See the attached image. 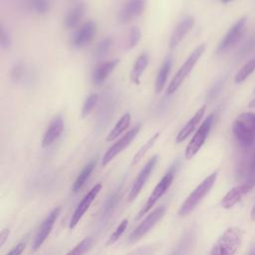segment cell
<instances>
[{"label":"cell","instance_id":"cell-24","mask_svg":"<svg viewBox=\"0 0 255 255\" xmlns=\"http://www.w3.org/2000/svg\"><path fill=\"white\" fill-rule=\"evenodd\" d=\"M95 167H96V162L92 161L82 170V171L79 173V175L77 176V178L73 184L72 190L74 192H78L83 187V185L86 183L87 179L90 177L91 173L93 172Z\"/></svg>","mask_w":255,"mask_h":255},{"label":"cell","instance_id":"cell-22","mask_svg":"<svg viewBox=\"0 0 255 255\" xmlns=\"http://www.w3.org/2000/svg\"><path fill=\"white\" fill-rule=\"evenodd\" d=\"M149 61H150V58L147 53H143L137 58L131 72V80L134 84L136 85L140 84L141 78L149 65Z\"/></svg>","mask_w":255,"mask_h":255},{"label":"cell","instance_id":"cell-18","mask_svg":"<svg viewBox=\"0 0 255 255\" xmlns=\"http://www.w3.org/2000/svg\"><path fill=\"white\" fill-rule=\"evenodd\" d=\"M205 109H206V105L201 106L196 113L187 121V123L183 126V128L178 132L177 136H176V143H182L183 141H185L196 129V127L200 124L204 114H205Z\"/></svg>","mask_w":255,"mask_h":255},{"label":"cell","instance_id":"cell-15","mask_svg":"<svg viewBox=\"0 0 255 255\" xmlns=\"http://www.w3.org/2000/svg\"><path fill=\"white\" fill-rule=\"evenodd\" d=\"M97 31V25L93 21H89L82 25L72 37V46L75 49H82L88 45L94 38Z\"/></svg>","mask_w":255,"mask_h":255},{"label":"cell","instance_id":"cell-6","mask_svg":"<svg viewBox=\"0 0 255 255\" xmlns=\"http://www.w3.org/2000/svg\"><path fill=\"white\" fill-rule=\"evenodd\" d=\"M174 177V172L172 170H169L159 181V183L156 185L154 190L152 191L151 195L149 196L146 204L143 206V208L140 210L137 216V220L141 219L144 215H146L155 205L156 203L163 197V195L168 191V189L170 187L172 180Z\"/></svg>","mask_w":255,"mask_h":255},{"label":"cell","instance_id":"cell-35","mask_svg":"<svg viewBox=\"0 0 255 255\" xmlns=\"http://www.w3.org/2000/svg\"><path fill=\"white\" fill-rule=\"evenodd\" d=\"M24 75H25V70L23 65L20 63L16 64L11 70V80L13 83L20 82L24 78Z\"/></svg>","mask_w":255,"mask_h":255},{"label":"cell","instance_id":"cell-23","mask_svg":"<svg viewBox=\"0 0 255 255\" xmlns=\"http://www.w3.org/2000/svg\"><path fill=\"white\" fill-rule=\"evenodd\" d=\"M131 121H132V117L130 113H126L125 115H123L121 119L116 123L115 127L110 131L107 137V141L112 142L114 140H117L129 128Z\"/></svg>","mask_w":255,"mask_h":255},{"label":"cell","instance_id":"cell-41","mask_svg":"<svg viewBox=\"0 0 255 255\" xmlns=\"http://www.w3.org/2000/svg\"><path fill=\"white\" fill-rule=\"evenodd\" d=\"M232 0H221L222 3H228V2H231Z\"/></svg>","mask_w":255,"mask_h":255},{"label":"cell","instance_id":"cell-10","mask_svg":"<svg viewBox=\"0 0 255 255\" xmlns=\"http://www.w3.org/2000/svg\"><path fill=\"white\" fill-rule=\"evenodd\" d=\"M101 189H102L101 183L94 185L90 189V191H88V193L83 197V199L78 203L76 209L74 210V212L72 214V217H71V220L69 223L70 229H73L77 226V224L80 222L82 217L85 215L87 210L90 208V206L92 205V203L94 202V200L96 199L98 194L100 193Z\"/></svg>","mask_w":255,"mask_h":255},{"label":"cell","instance_id":"cell-29","mask_svg":"<svg viewBox=\"0 0 255 255\" xmlns=\"http://www.w3.org/2000/svg\"><path fill=\"white\" fill-rule=\"evenodd\" d=\"M142 39V32L139 27H133L128 36V40L126 42V50H132L134 49L141 41Z\"/></svg>","mask_w":255,"mask_h":255},{"label":"cell","instance_id":"cell-30","mask_svg":"<svg viewBox=\"0 0 255 255\" xmlns=\"http://www.w3.org/2000/svg\"><path fill=\"white\" fill-rule=\"evenodd\" d=\"M92 242H93V238L91 236H88L84 238L81 242H79L66 255H84L88 251V249L91 247Z\"/></svg>","mask_w":255,"mask_h":255},{"label":"cell","instance_id":"cell-31","mask_svg":"<svg viewBox=\"0 0 255 255\" xmlns=\"http://www.w3.org/2000/svg\"><path fill=\"white\" fill-rule=\"evenodd\" d=\"M30 8L38 15H44L50 10V3L48 0H31Z\"/></svg>","mask_w":255,"mask_h":255},{"label":"cell","instance_id":"cell-16","mask_svg":"<svg viewBox=\"0 0 255 255\" xmlns=\"http://www.w3.org/2000/svg\"><path fill=\"white\" fill-rule=\"evenodd\" d=\"M194 26V19L191 16H186L181 19L175 28L173 29L170 39V48L175 49L180 42L185 38V36L192 30Z\"/></svg>","mask_w":255,"mask_h":255},{"label":"cell","instance_id":"cell-12","mask_svg":"<svg viewBox=\"0 0 255 255\" xmlns=\"http://www.w3.org/2000/svg\"><path fill=\"white\" fill-rule=\"evenodd\" d=\"M255 186V183L249 180H246L244 183L236 185L232 187L221 199L220 204L225 209H230L233 206H235L242 198L243 195H245L247 192H249L253 187Z\"/></svg>","mask_w":255,"mask_h":255},{"label":"cell","instance_id":"cell-5","mask_svg":"<svg viewBox=\"0 0 255 255\" xmlns=\"http://www.w3.org/2000/svg\"><path fill=\"white\" fill-rule=\"evenodd\" d=\"M213 121H214V115L210 114L200 124L199 128L196 130L195 134L193 135V137L191 138V140L189 141V143L185 149L184 156H185L186 160H191L202 148V146L204 145V143L210 133V130L213 125Z\"/></svg>","mask_w":255,"mask_h":255},{"label":"cell","instance_id":"cell-40","mask_svg":"<svg viewBox=\"0 0 255 255\" xmlns=\"http://www.w3.org/2000/svg\"><path fill=\"white\" fill-rule=\"evenodd\" d=\"M248 107H250V108H255V98H253V99L249 102Z\"/></svg>","mask_w":255,"mask_h":255},{"label":"cell","instance_id":"cell-28","mask_svg":"<svg viewBox=\"0 0 255 255\" xmlns=\"http://www.w3.org/2000/svg\"><path fill=\"white\" fill-rule=\"evenodd\" d=\"M225 84V77H221L219 79H217L213 85L210 87V89L208 90L207 94H206V101L211 102L213 100H215L221 93L223 87Z\"/></svg>","mask_w":255,"mask_h":255},{"label":"cell","instance_id":"cell-8","mask_svg":"<svg viewBox=\"0 0 255 255\" xmlns=\"http://www.w3.org/2000/svg\"><path fill=\"white\" fill-rule=\"evenodd\" d=\"M166 213V207L160 206L153 210L140 224L139 226L130 234L129 236V242L133 243L138 240H140L142 237H144L165 215Z\"/></svg>","mask_w":255,"mask_h":255},{"label":"cell","instance_id":"cell-27","mask_svg":"<svg viewBox=\"0 0 255 255\" xmlns=\"http://www.w3.org/2000/svg\"><path fill=\"white\" fill-rule=\"evenodd\" d=\"M98 101H99V96L97 94H90L86 98L83 108H82V111H81V116L83 119L88 117L93 112V110L95 109V107L98 104Z\"/></svg>","mask_w":255,"mask_h":255},{"label":"cell","instance_id":"cell-2","mask_svg":"<svg viewBox=\"0 0 255 255\" xmlns=\"http://www.w3.org/2000/svg\"><path fill=\"white\" fill-rule=\"evenodd\" d=\"M217 178V171L212 172L207 177H205L185 198V200L181 203L178 209L179 216H186L190 212H192L195 207L200 203V201L208 194V192L213 187Z\"/></svg>","mask_w":255,"mask_h":255},{"label":"cell","instance_id":"cell-39","mask_svg":"<svg viewBox=\"0 0 255 255\" xmlns=\"http://www.w3.org/2000/svg\"><path fill=\"white\" fill-rule=\"evenodd\" d=\"M10 234V230L7 229V228H4L1 233H0V246H3L6 242V240L8 239V236Z\"/></svg>","mask_w":255,"mask_h":255},{"label":"cell","instance_id":"cell-19","mask_svg":"<svg viewBox=\"0 0 255 255\" xmlns=\"http://www.w3.org/2000/svg\"><path fill=\"white\" fill-rule=\"evenodd\" d=\"M119 63H120L119 59H113L98 65L92 73L93 83L95 85H101L102 83H104L107 80V78L110 76V74L116 69Z\"/></svg>","mask_w":255,"mask_h":255},{"label":"cell","instance_id":"cell-38","mask_svg":"<svg viewBox=\"0 0 255 255\" xmlns=\"http://www.w3.org/2000/svg\"><path fill=\"white\" fill-rule=\"evenodd\" d=\"M25 246L26 244L24 242H20L15 247H13V249H11L6 255H21L25 249Z\"/></svg>","mask_w":255,"mask_h":255},{"label":"cell","instance_id":"cell-14","mask_svg":"<svg viewBox=\"0 0 255 255\" xmlns=\"http://www.w3.org/2000/svg\"><path fill=\"white\" fill-rule=\"evenodd\" d=\"M60 212H61V207H56L45 218V220L43 221V223L35 237V240L33 243V251H37L43 245V243L45 242V240L51 233L52 228H53Z\"/></svg>","mask_w":255,"mask_h":255},{"label":"cell","instance_id":"cell-34","mask_svg":"<svg viewBox=\"0 0 255 255\" xmlns=\"http://www.w3.org/2000/svg\"><path fill=\"white\" fill-rule=\"evenodd\" d=\"M113 45V39L111 37H107L105 39H103L97 46L96 50H95V55L98 58H102L104 57L110 50V48Z\"/></svg>","mask_w":255,"mask_h":255},{"label":"cell","instance_id":"cell-33","mask_svg":"<svg viewBox=\"0 0 255 255\" xmlns=\"http://www.w3.org/2000/svg\"><path fill=\"white\" fill-rule=\"evenodd\" d=\"M12 45V37L10 32L1 24L0 26V47L2 50L10 49Z\"/></svg>","mask_w":255,"mask_h":255},{"label":"cell","instance_id":"cell-26","mask_svg":"<svg viewBox=\"0 0 255 255\" xmlns=\"http://www.w3.org/2000/svg\"><path fill=\"white\" fill-rule=\"evenodd\" d=\"M255 71V57L251 60H249L235 75L234 82L236 84H240L244 82L253 72Z\"/></svg>","mask_w":255,"mask_h":255},{"label":"cell","instance_id":"cell-9","mask_svg":"<svg viewBox=\"0 0 255 255\" xmlns=\"http://www.w3.org/2000/svg\"><path fill=\"white\" fill-rule=\"evenodd\" d=\"M246 22H247V17L244 16V17L240 18L239 20H237L231 26V28L224 35V37L222 38V40L220 41V43L217 46V49H216L217 54H221V53L225 52L226 50L230 49L240 40V38L242 37V34L244 33Z\"/></svg>","mask_w":255,"mask_h":255},{"label":"cell","instance_id":"cell-42","mask_svg":"<svg viewBox=\"0 0 255 255\" xmlns=\"http://www.w3.org/2000/svg\"><path fill=\"white\" fill-rule=\"evenodd\" d=\"M250 255H255V252H253L252 254H250Z\"/></svg>","mask_w":255,"mask_h":255},{"label":"cell","instance_id":"cell-13","mask_svg":"<svg viewBox=\"0 0 255 255\" xmlns=\"http://www.w3.org/2000/svg\"><path fill=\"white\" fill-rule=\"evenodd\" d=\"M147 3V0H129L119 13V21L122 24H127L139 17L145 11Z\"/></svg>","mask_w":255,"mask_h":255},{"label":"cell","instance_id":"cell-3","mask_svg":"<svg viewBox=\"0 0 255 255\" xmlns=\"http://www.w3.org/2000/svg\"><path fill=\"white\" fill-rule=\"evenodd\" d=\"M242 241V232L237 227L226 229L213 245L210 255H235Z\"/></svg>","mask_w":255,"mask_h":255},{"label":"cell","instance_id":"cell-21","mask_svg":"<svg viewBox=\"0 0 255 255\" xmlns=\"http://www.w3.org/2000/svg\"><path fill=\"white\" fill-rule=\"evenodd\" d=\"M86 11V6L84 3L76 4L66 15L64 19V26L66 29L75 28L81 21L84 13Z\"/></svg>","mask_w":255,"mask_h":255},{"label":"cell","instance_id":"cell-11","mask_svg":"<svg viewBox=\"0 0 255 255\" xmlns=\"http://www.w3.org/2000/svg\"><path fill=\"white\" fill-rule=\"evenodd\" d=\"M158 156H154L152 157L148 163L145 165V167L142 169V170L140 171L139 175L137 176L132 188H131V191L129 193V200L130 201H133L134 199H136L138 197V195L140 194V192L142 191L143 187L145 186V184L147 183L148 179L150 178L151 174L153 173L154 170H155V167L158 163Z\"/></svg>","mask_w":255,"mask_h":255},{"label":"cell","instance_id":"cell-17","mask_svg":"<svg viewBox=\"0 0 255 255\" xmlns=\"http://www.w3.org/2000/svg\"><path fill=\"white\" fill-rule=\"evenodd\" d=\"M64 130V121L61 116H56L50 123L49 127L46 129L43 139H42V147L47 148L51 146L56 140L59 139Z\"/></svg>","mask_w":255,"mask_h":255},{"label":"cell","instance_id":"cell-1","mask_svg":"<svg viewBox=\"0 0 255 255\" xmlns=\"http://www.w3.org/2000/svg\"><path fill=\"white\" fill-rule=\"evenodd\" d=\"M233 135L242 149H249L255 142V114L251 112L239 115L232 125Z\"/></svg>","mask_w":255,"mask_h":255},{"label":"cell","instance_id":"cell-4","mask_svg":"<svg viewBox=\"0 0 255 255\" xmlns=\"http://www.w3.org/2000/svg\"><path fill=\"white\" fill-rule=\"evenodd\" d=\"M204 51H205V45L201 44V45L197 46L191 52V54L187 57L185 62L178 69L175 76L172 78L170 84L169 85V87L167 89V94L168 95H172L173 93H175L178 90V88L182 85V83L188 77L189 73L193 70L194 66L196 65V63L198 62V60L200 59V57L202 56Z\"/></svg>","mask_w":255,"mask_h":255},{"label":"cell","instance_id":"cell-37","mask_svg":"<svg viewBox=\"0 0 255 255\" xmlns=\"http://www.w3.org/2000/svg\"><path fill=\"white\" fill-rule=\"evenodd\" d=\"M247 180L252 181L255 183V150L253 152L250 165H249V173H248V178Z\"/></svg>","mask_w":255,"mask_h":255},{"label":"cell","instance_id":"cell-20","mask_svg":"<svg viewBox=\"0 0 255 255\" xmlns=\"http://www.w3.org/2000/svg\"><path fill=\"white\" fill-rule=\"evenodd\" d=\"M171 66H172V57L170 55H169L165 61L163 62L159 72H158V75H157V78H156V84H155V88H156V92L160 93L164 90L166 84H167V80H168V77L170 73V70H171Z\"/></svg>","mask_w":255,"mask_h":255},{"label":"cell","instance_id":"cell-32","mask_svg":"<svg viewBox=\"0 0 255 255\" xmlns=\"http://www.w3.org/2000/svg\"><path fill=\"white\" fill-rule=\"evenodd\" d=\"M128 224H129V220L128 219H124L122 220V222L118 225V227L116 228V230L111 234V236L109 237L108 239V242H107V246H111L113 244H115L119 239L120 237L123 235V233L126 231L127 227H128Z\"/></svg>","mask_w":255,"mask_h":255},{"label":"cell","instance_id":"cell-25","mask_svg":"<svg viewBox=\"0 0 255 255\" xmlns=\"http://www.w3.org/2000/svg\"><path fill=\"white\" fill-rule=\"evenodd\" d=\"M160 135H161V132H157L152 138H150L149 140H148V142L137 152V154L134 156V158H133V161H132V166H135L136 164H138L145 156H146V154L150 151V149L155 145V143L157 142V140L159 139V137H160Z\"/></svg>","mask_w":255,"mask_h":255},{"label":"cell","instance_id":"cell-36","mask_svg":"<svg viewBox=\"0 0 255 255\" xmlns=\"http://www.w3.org/2000/svg\"><path fill=\"white\" fill-rule=\"evenodd\" d=\"M255 49V34L243 45V47L239 51V56L244 57L251 53Z\"/></svg>","mask_w":255,"mask_h":255},{"label":"cell","instance_id":"cell-7","mask_svg":"<svg viewBox=\"0 0 255 255\" xmlns=\"http://www.w3.org/2000/svg\"><path fill=\"white\" fill-rule=\"evenodd\" d=\"M141 129H142V125L138 124L129 132H127L122 138H120L113 146H111L103 157L102 166L103 167L108 166L119 154H121L127 147H129L131 143L135 140V138L139 135Z\"/></svg>","mask_w":255,"mask_h":255}]
</instances>
